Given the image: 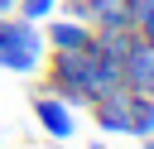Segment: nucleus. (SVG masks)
<instances>
[{
  "mask_svg": "<svg viewBox=\"0 0 154 149\" xmlns=\"http://www.w3.org/2000/svg\"><path fill=\"white\" fill-rule=\"evenodd\" d=\"M130 5L135 0H87V24L91 29H130Z\"/></svg>",
  "mask_w": 154,
  "mask_h": 149,
  "instance_id": "nucleus-4",
  "label": "nucleus"
},
{
  "mask_svg": "<svg viewBox=\"0 0 154 149\" xmlns=\"http://www.w3.org/2000/svg\"><path fill=\"white\" fill-rule=\"evenodd\" d=\"M144 149H154V135H144Z\"/></svg>",
  "mask_w": 154,
  "mask_h": 149,
  "instance_id": "nucleus-8",
  "label": "nucleus"
},
{
  "mask_svg": "<svg viewBox=\"0 0 154 149\" xmlns=\"http://www.w3.org/2000/svg\"><path fill=\"white\" fill-rule=\"evenodd\" d=\"M53 5H58V0H19V14H24V19H34V24H38V19H43V14H53Z\"/></svg>",
  "mask_w": 154,
  "mask_h": 149,
  "instance_id": "nucleus-7",
  "label": "nucleus"
},
{
  "mask_svg": "<svg viewBox=\"0 0 154 149\" xmlns=\"http://www.w3.org/2000/svg\"><path fill=\"white\" fill-rule=\"evenodd\" d=\"M120 87L130 91H154V43L135 38L130 53L120 58Z\"/></svg>",
  "mask_w": 154,
  "mask_h": 149,
  "instance_id": "nucleus-2",
  "label": "nucleus"
},
{
  "mask_svg": "<svg viewBox=\"0 0 154 149\" xmlns=\"http://www.w3.org/2000/svg\"><path fill=\"white\" fill-rule=\"evenodd\" d=\"M0 67L5 72H38L43 67V38H38L34 19L0 14Z\"/></svg>",
  "mask_w": 154,
  "mask_h": 149,
  "instance_id": "nucleus-1",
  "label": "nucleus"
},
{
  "mask_svg": "<svg viewBox=\"0 0 154 149\" xmlns=\"http://www.w3.org/2000/svg\"><path fill=\"white\" fill-rule=\"evenodd\" d=\"M82 43H91V24H82V19L48 24V48H82Z\"/></svg>",
  "mask_w": 154,
  "mask_h": 149,
  "instance_id": "nucleus-5",
  "label": "nucleus"
},
{
  "mask_svg": "<svg viewBox=\"0 0 154 149\" xmlns=\"http://www.w3.org/2000/svg\"><path fill=\"white\" fill-rule=\"evenodd\" d=\"M130 29H135L144 43H154V0H135V5H130Z\"/></svg>",
  "mask_w": 154,
  "mask_h": 149,
  "instance_id": "nucleus-6",
  "label": "nucleus"
},
{
  "mask_svg": "<svg viewBox=\"0 0 154 149\" xmlns=\"http://www.w3.org/2000/svg\"><path fill=\"white\" fill-rule=\"evenodd\" d=\"M34 115H38V125H43L53 139H67V135H72V111H67L63 96H48V91L38 96V91H34Z\"/></svg>",
  "mask_w": 154,
  "mask_h": 149,
  "instance_id": "nucleus-3",
  "label": "nucleus"
}]
</instances>
